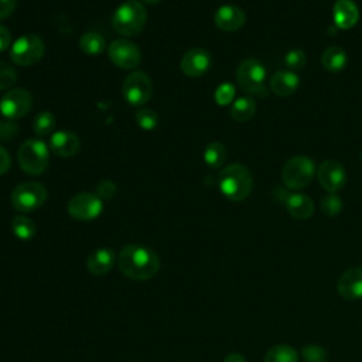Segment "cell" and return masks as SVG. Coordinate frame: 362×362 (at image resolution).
I'll return each mask as SVG.
<instances>
[{"mask_svg": "<svg viewBox=\"0 0 362 362\" xmlns=\"http://www.w3.org/2000/svg\"><path fill=\"white\" fill-rule=\"evenodd\" d=\"M120 272L132 280H148L154 277L160 269L158 255L139 243H130L122 247L117 256Z\"/></svg>", "mask_w": 362, "mask_h": 362, "instance_id": "cell-1", "label": "cell"}, {"mask_svg": "<svg viewBox=\"0 0 362 362\" xmlns=\"http://www.w3.org/2000/svg\"><path fill=\"white\" fill-rule=\"evenodd\" d=\"M252 174L240 163L226 165L219 174V189L229 201H243L252 191Z\"/></svg>", "mask_w": 362, "mask_h": 362, "instance_id": "cell-2", "label": "cell"}, {"mask_svg": "<svg viewBox=\"0 0 362 362\" xmlns=\"http://www.w3.org/2000/svg\"><path fill=\"white\" fill-rule=\"evenodd\" d=\"M147 21V11L137 0H127L122 3L112 17L113 28L122 34L133 37L139 34Z\"/></svg>", "mask_w": 362, "mask_h": 362, "instance_id": "cell-3", "label": "cell"}, {"mask_svg": "<svg viewBox=\"0 0 362 362\" xmlns=\"http://www.w3.org/2000/svg\"><path fill=\"white\" fill-rule=\"evenodd\" d=\"M266 68L256 58L243 59L236 68V81L243 92L255 96H267V88L264 85Z\"/></svg>", "mask_w": 362, "mask_h": 362, "instance_id": "cell-4", "label": "cell"}, {"mask_svg": "<svg viewBox=\"0 0 362 362\" xmlns=\"http://www.w3.org/2000/svg\"><path fill=\"white\" fill-rule=\"evenodd\" d=\"M17 160L21 170L31 175H38L45 171L49 160V151L44 141L28 139L18 147Z\"/></svg>", "mask_w": 362, "mask_h": 362, "instance_id": "cell-5", "label": "cell"}, {"mask_svg": "<svg viewBox=\"0 0 362 362\" xmlns=\"http://www.w3.org/2000/svg\"><path fill=\"white\" fill-rule=\"evenodd\" d=\"M315 174V165L311 158L305 156H296L290 158L281 170V180L290 189H301L307 187Z\"/></svg>", "mask_w": 362, "mask_h": 362, "instance_id": "cell-6", "label": "cell"}, {"mask_svg": "<svg viewBox=\"0 0 362 362\" xmlns=\"http://www.w3.org/2000/svg\"><path fill=\"white\" fill-rule=\"evenodd\" d=\"M47 199V188L35 181L17 185L11 192V205L18 212H33Z\"/></svg>", "mask_w": 362, "mask_h": 362, "instance_id": "cell-7", "label": "cell"}, {"mask_svg": "<svg viewBox=\"0 0 362 362\" xmlns=\"http://www.w3.org/2000/svg\"><path fill=\"white\" fill-rule=\"evenodd\" d=\"M44 51V42L38 35L24 34L13 42L10 49V59L17 65L30 66L42 58Z\"/></svg>", "mask_w": 362, "mask_h": 362, "instance_id": "cell-8", "label": "cell"}, {"mask_svg": "<svg viewBox=\"0 0 362 362\" xmlns=\"http://www.w3.org/2000/svg\"><path fill=\"white\" fill-rule=\"evenodd\" d=\"M124 100L132 106L146 105L153 93V83L146 72L134 71L126 76L122 85Z\"/></svg>", "mask_w": 362, "mask_h": 362, "instance_id": "cell-9", "label": "cell"}, {"mask_svg": "<svg viewBox=\"0 0 362 362\" xmlns=\"http://www.w3.org/2000/svg\"><path fill=\"white\" fill-rule=\"evenodd\" d=\"M33 105L31 93L23 88L8 89L0 99V112L3 117L16 120L23 117Z\"/></svg>", "mask_w": 362, "mask_h": 362, "instance_id": "cell-10", "label": "cell"}, {"mask_svg": "<svg viewBox=\"0 0 362 362\" xmlns=\"http://www.w3.org/2000/svg\"><path fill=\"white\" fill-rule=\"evenodd\" d=\"M103 202L93 192H79L68 202V212L76 221H92L100 215Z\"/></svg>", "mask_w": 362, "mask_h": 362, "instance_id": "cell-11", "label": "cell"}, {"mask_svg": "<svg viewBox=\"0 0 362 362\" xmlns=\"http://www.w3.org/2000/svg\"><path fill=\"white\" fill-rule=\"evenodd\" d=\"M107 55L110 61L122 69L136 68L141 59L139 47L134 42L123 38L115 40L110 42L107 48Z\"/></svg>", "mask_w": 362, "mask_h": 362, "instance_id": "cell-12", "label": "cell"}, {"mask_svg": "<svg viewBox=\"0 0 362 362\" xmlns=\"http://www.w3.org/2000/svg\"><path fill=\"white\" fill-rule=\"evenodd\" d=\"M317 178L325 191L335 194L345 185L346 173L341 163L335 160H325L317 170Z\"/></svg>", "mask_w": 362, "mask_h": 362, "instance_id": "cell-13", "label": "cell"}, {"mask_svg": "<svg viewBox=\"0 0 362 362\" xmlns=\"http://www.w3.org/2000/svg\"><path fill=\"white\" fill-rule=\"evenodd\" d=\"M212 58L211 54L204 48H191L188 49L180 62L182 74L191 78H198L206 74V71L211 68Z\"/></svg>", "mask_w": 362, "mask_h": 362, "instance_id": "cell-14", "label": "cell"}, {"mask_svg": "<svg viewBox=\"0 0 362 362\" xmlns=\"http://www.w3.org/2000/svg\"><path fill=\"white\" fill-rule=\"evenodd\" d=\"M337 290L345 300L362 298V267L354 266L345 270L337 283Z\"/></svg>", "mask_w": 362, "mask_h": 362, "instance_id": "cell-15", "label": "cell"}, {"mask_svg": "<svg viewBox=\"0 0 362 362\" xmlns=\"http://www.w3.org/2000/svg\"><path fill=\"white\" fill-rule=\"evenodd\" d=\"M245 11L235 4L221 6L214 16L215 25L222 31H236L245 24Z\"/></svg>", "mask_w": 362, "mask_h": 362, "instance_id": "cell-16", "label": "cell"}, {"mask_svg": "<svg viewBox=\"0 0 362 362\" xmlns=\"http://www.w3.org/2000/svg\"><path fill=\"white\" fill-rule=\"evenodd\" d=\"M49 148L55 156L71 157L75 156L81 148V141L76 134L68 130H59L52 133L49 140Z\"/></svg>", "mask_w": 362, "mask_h": 362, "instance_id": "cell-17", "label": "cell"}, {"mask_svg": "<svg viewBox=\"0 0 362 362\" xmlns=\"http://www.w3.org/2000/svg\"><path fill=\"white\" fill-rule=\"evenodd\" d=\"M116 260L117 259H116V253L113 249L99 247L89 255V257L86 260V267H88L89 273H92L95 276H103L112 270Z\"/></svg>", "mask_w": 362, "mask_h": 362, "instance_id": "cell-18", "label": "cell"}, {"mask_svg": "<svg viewBox=\"0 0 362 362\" xmlns=\"http://www.w3.org/2000/svg\"><path fill=\"white\" fill-rule=\"evenodd\" d=\"M300 79L293 71H277L270 78V89L277 96H290L298 88Z\"/></svg>", "mask_w": 362, "mask_h": 362, "instance_id": "cell-19", "label": "cell"}, {"mask_svg": "<svg viewBox=\"0 0 362 362\" xmlns=\"http://www.w3.org/2000/svg\"><path fill=\"white\" fill-rule=\"evenodd\" d=\"M359 18V10L352 0H337L334 4V20L339 28H352Z\"/></svg>", "mask_w": 362, "mask_h": 362, "instance_id": "cell-20", "label": "cell"}, {"mask_svg": "<svg viewBox=\"0 0 362 362\" xmlns=\"http://www.w3.org/2000/svg\"><path fill=\"white\" fill-rule=\"evenodd\" d=\"M287 212L298 221L308 219L314 212V202L305 194H290L284 199Z\"/></svg>", "mask_w": 362, "mask_h": 362, "instance_id": "cell-21", "label": "cell"}, {"mask_svg": "<svg viewBox=\"0 0 362 362\" xmlns=\"http://www.w3.org/2000/svg\"><path fill=\"white\" fill-rule=\"evenodd\" d=\"M346 59V52L337 45L325 48V51L321 55L322 66L329 72H339L345 66Z\"/></svg>", "mask_w": 362, "mask_h": 362, "instance_id": "cell-22", "label": "cell"}, {"mask_svg": "<svg viewBox=\"0 0 362 362\" xmlns=\"http://www.w3.org/2000/svg\"><path fill=\"white\" fill-rule=\"evenodd\" d=\"M256 112V103L250 96H242L236 99L230 107V116L236 122H246L253 117Z\"/></svg>", "mask_w": 362, "mask_h": 362, "instance_id": "cell-23", "label": "cell"}, {"mask_svg": "<svg viewBox=\"0 0 362 362\" xmlns=\"http://www.w3.org/2000/svg\"><path fill=\"white\" fill-rule=\"evenodd\" d=\"M79 47L88 55H99L105 51L106 42H105V38L99 33L88 31V33L82 34V37L79 40Z\"/></svg>", "mask_w": 362, "mask_h": 362, "instance_id": "cell-24", "label": "cell"}, {"mask_svg": "<svg viewBox=\"0 0 362 362\" xmlns=\"http://www.w3.org/2000/svg\"><path fill=\"white\" fill-rule=\"evenodd\" d=\"M263 361L264 362H298V354L290 345L279 344L267 349Z\"/></svg>", "mask_w": 362, "mask_h": 362, "instance_id": "cell-25", "label": "cell"}, {"mask_svg": "<svg viewBox=\"0 0 362 362\" xmlns=\"http://www.w3.org/2000/svg\"><path fill=\"white\" fill-rule=\"evenodd\" d=\"M228 157L226 147L221 141H211L204 151V160L208 167L218 168L221 167Z\"/></svg>", "mask_w": 362, "mask_h": 362, "instance_id": "cell-26", "label": "cell"}, {"mask_svg": "<svg viewBox=\"0 0 362 362\" xmlns=\"http://www.w3.org/2000/svg\"><path fill=\"white\" fill-rule=\"evenodd\" d=\"M11 229L14 236L21 240H30L34 238L37 228L35 223L25 215H17L11 219Z\"/></svg>", "mask_w": 362, "mask_h": 362, "instance_id": "cell-27", "label": "cell"}, {"mask_svg": "<svg viewBox=\"0 0 362 362\" xmlns=\"http://www.w3.org/2000/svg\"><path fill=\"white\" fill-rule=\"evenodd\" d=\"M55 129V117L51 112H41L33 120V130L37 136H48Z\"/></svg>", "mask_w": 362, "mask_h": 362, "instance_id": "cell-28", "label": "cell"}, {"mask_svg": "<svg viewBox=\"0 0 362 362\" xmlns=\"http://www.w3.org/2000/svg\"><path fill=\"white\" fill-rule=\"evenodd\" d=\"M136 122H137L139 127H141L144 130H153L158 124V115L153 109L141 107L136 113Z\"/></svg>", "mask_w": 362, "mask_h": 362, "instance_id": "cell-29", "label": "cell"}, {"mask_svg": "<svg viewBox=\"0 0 362 362\" xmlns=\"http://www.w3.org/2000/svg\"><path fill=\"white\" fill-rule=\"evenodd\" d=\"M284 64L290 71H298L301 68L305 66L307 64V55L304 54L303 49L294 48L290 49L286 55H284Z\"/></svg>", "mask_w": 362, "mask_h": 362, "instance_id": "cell-30", "label": "cell"}, {"mask_svg": "<svg viewBox=\"0 0 362 362\" xmlns=\"http://www.w3.org/2000/svg\"><path fill=\"white\" fill-rule=\"evenodd\" d=\"M17 81V72L16 69L4 62L0 61V90H6L8 88H11Z\"/></svg>", "mask_w": 362, "mask_h": 362, "instance_id": "cell-31", "label": "cell"}, {"mask_svg": "<svg viewBox=\"0 0 362 362\" xmlns=\"http://www.w3.org/2000/svg\"><path fill=\"white\" fill-rule=\"evenodd\" d=\"M321 209L328 216H335L342 209V201L335 194H328L321 199Z\"/></svg>", "mask_w": 362, "mask_h": 362, "instance_id": "cell-32", "label": "cell"}, {"mask_svg": "<svg viewBox=\"0 0 362 362\" xmlns=\"http://www.w3.org/2000/svg\"><path fill=\"white\" fill-rule=\"evenodd\" d=\"M215 102L221 106H226L229 105L233 98H235V86L229 82H223L221 83L216 89H215Z\"/></svg>", "mask_w": 362, "mask_h": 362, "instance_id": "cell-33", "label": "cell"}, {"mask_svg": "<svg viewBox=\"0 0 362 362\" xmlns=\"http://www.w3.org/2000/svg\"><path fill=\"white\" fill-rule=\"evenodd\" d=\"M301 355L305 362H325L327 361V351L320 345H307L303 348Z\"/></svg>", "mask_w": 362, "mask_h": 362, "instance_id": "cell-34", "label": "cell"}, {"mask_svg": "<svg viewBox=\"0 0 362 362\" xmlns=\"http://www.w3.org/2000/svg\"><path fill=\"white\" fill-rule=\"evenodd\" d=\"M18 133V127L14 120L10 119H0V139L1 140H11Z\"/></svg>", "mask_w": 362, "mask_h": 362, "instance_id": "cell-35", "label": "cell"}, {"mask_svg": "<svg viewBox=\"0 0 362 362\" xmlns=\"http://www.w3.org/2000/svg\"><path fill=\"white\" fill-rule=\"evenodd\" d=\"M116 191H117L116 185L110 180H102L96 185V192H98V197L100 199H112L115 197Z\"/></svg>", "mask_w": 362, "mask_h": 362, "instance_id": "cell-36", "label": "cell"}, {"mask_svg": "<svg viewBox=\"0 0 362 362\" xmlns=\"http://www.w3.org/2000/svg\"><path fill=\"white\" fill-rule=\"evenodd\" d=\"M17 0H0V20L7 18L16 8Z\"/></svg>", "mask_w": 362, "mask_h": 362, "instance_id": "cell-37", "label": "cell"}, {"mask_svg": "<svg viewBox=\"0 0 362 362\" xmlns=\"http://www.w3.org/2000/svg\"><path fill=\"white\" fill-rule=\"evenodd\" d=\"M10 165H11V158L8 151L3 146H0V175L7 173Z\"/></svg>", "mask_w": 362, "mask_h": 362, "instance_id": "cell-38", "label": "cell"}, {"mask_svg": "<svg viewBox=\"0 0 362 362\" xmlns=\"http://www.w3.org/2000/svg\"><path fill=\"white\" fill-rule=\"evenodd\" d=\"M11 44V34L10 31L0 24V52L6 51Z\"/></svg>", "mask_w": 362, "mask_h": 362, "instance_id": "cell-39", "label": "cell"}, {"mask_svg": "<svg viewBox=\"0 0 362 362\" xmlns=\"http://www.w3.org/2000/svg\"><path fill=\"white\" fill-rule=\"evenodd\" d=\"M223 362H246V359H245L243 355H240V354H238V352H233V354H229V355L223 359Z\"/></svg>", "mask_w": 362, "mask_h": 362, "instance_id": "cell-40", "label": "cell"}, {"mask_svg": "<svg viewBox=\"0 0 362 362\" xmlns=\"http://www.w3.org/2000/svg\"><path fill=\"white\" fill-rule=\"evenodd\" d=\"M144 3H148V4H157V3H160L161 0H143Z\"/></svg>", "mask_w": 362, "mask_h": 362, "instance_id": "cell-41", "label": "cell"}]
</instances>
